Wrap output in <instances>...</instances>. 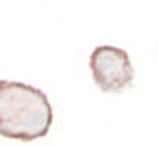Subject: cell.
<instances>
[{
  "label": "cell",
  "mask_w": 158,
  "mask_h": 147,
  "mask_svg": "<svg viewBox=\"0 0 158 147\" xmlns=\"http://www.w3.org/2000/svg\"><path fill=\"white\" fill-rule=\"evenodd\" d=\"M93 80L104 93H119L132 86L134 69L127 50L112 45L97 47L89 56Z\"/></svg>",
  "instance_id": "cell-2"
},
{
  "label": "cell",
  "mask_w": 158,
  "mask_h": 147,
  "mask_svg": "<svg viewBox=\"0 0 158 147\" xmlns=\"http://www.w3.org/2000/svg\"><path fill=\"white\" fill-rule=\"evenodd\" d=\"M52 121V106L39 88L0 80V136L34 141L48 134Z\"/></svg>",
  "instance_id": "cell-1"
}]
</instances>
